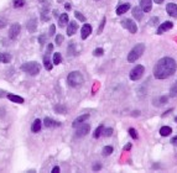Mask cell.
Wrapping results in <instances>:
<instances>
[{"mask_svg": "<svg viewBox=\"0 0 177 173\" xmlns=\"http://www.w3.org/2000/svg\"><path fill=\"white\" fill-rule=\"evenodd\" d=\"M74 16H76V19H78V20H79V21H82V22H84V21H85V18H84L80 13H78V11H76V13H74Z\"/></svg>", "mask_w": 177, "mask_h": 173, "instance_id": "obj_35", "label": "cell"}, {"mask_svg": "<svg viewBox=\"0 0 177 173\" xmlns=\"http://www.w3.org/2000/svg\"><path fill=\"white\" fill-rule=\"evenodd\" d=\"M171 142H172V145H175V146L177 147V136H176V137H173V139L171 140Z\"/></svg>", "mask_w": 177, "mask_h": 173, "instance_id": "obj_48", "label": "cell"}, {"mask_svg": "<svg viewBox=\"0 0 177 173\" xmlns=\"http://www.w3.org/2000/svg\"><path fill=\"white\" fill-rule=\"evenodd\" d=\"M104 24H105V18H103V20H102V22H101V26H99V29H98V34H102V31H103V29H104Z\"/></svg>", "mask_w": 177, "mask_h": 173, "instance_id": "obj_41", "label": "cell"}, {"mask_svg": "<svg viewBox=\"0 0 177 173\" xmlns=\"http://www.w3.org/2000/svg\"><path fill=\"white\" fill-rule=\"evenodd\" d=\"M10 61H11V54L10 53H6V52L0 53V62L2 63H10Z\"/></svg>", "mask_w": 177, "mask_h": 173, "instance_id": "obj_22", "label": "cell"}, {"mask_svg": "<svg viewBox=\"0 0 177 173\" xmlns=\"http://www.w3.org/2000/svg\"><path fill=\"white\" fill-rule=\"evenodd\" d=\"M103 135H104L105 137H109V136H112V135H113V129H112V127L104 129V131H103Z\"/></svg>", "mask_w": 177, "mask_h": 173, "instance_id": "obj_33", "label": "cell"}, {"mask_svg": "<svg viewBox=\"0 0 177 173\" xmlns=\"http://www.w3.org/2000/svg\"><path fill=\"white\" fill-rule=\"evenodd\" d=\"M53 15L57 18V16H58V11H57V10H53Z\"/></svg>", "mask_w": 177, "mask_h": 173, "instance_id": "obj_50", "label": "cell"}, {"mask_svg": "<svg viewBox=\"0 0 177 173\" xmlns=\"http://www.w3.org/2000/svg\"><path fill=\"white\" fill-rule=\"evenodd\" d=\"M80 37H82V40H85L88 36H89L91 34H92V26L89 25V24H84L83 25V27H82V31H80Z\"/></svg>", "mask_w": 177, "mask_h": 173, "instance_id": "obj_9", "label": "cell"}, {"mask_svg": "<svg viewBox=\"0 0 177 173\" xmlns=\"http://www.w3.org/2000/svg\"><path fill=\"white\" fill-rule=\"evenodd\" d=\"M55 111H57L58 114H64L67 111V109L63 105H57V107H55Z\"/></svg>", "mask_w": 177, "mask_h": 173, "instance_id": "obj_30", "label": "cell"}, {"mask_svg": "<svg viewBox=\"0 0 177 173\" xmlns=\"http://www.w3.org/2000/svg\"><path fill=\"white\" fill-rule=\"evenodd\" d=\"M43 124H45V126L46 127H57V126H60L61 124L58 123V121H55L53 119H51V118H45V120H43Z\"/></svg>", "mask_w": 177, "mask_h": 173, "instance_id": "obj_15", "label": "cell"}, {"mask_svg": "<svg viewBox=\"0 0 177 173\" xmlns=\"http://www.w3.org/2000/svg\"><path fill=\"white\" fill-rule=\"evenodd\" d=\"M166 10H167V14L172 18H176L177 19V5L173 4V3H170L166 5Z\"/></svg>", "mask_w": 177, "mask_h": 173, "instance_id": "obj_11", "label": "cell"}, {"mask_svg": "<svg viewBox=\"0 0 177 173\" xmlns=\"http://www.w3.org/2000/svg\"><path fill=\"white\" fill-rule=\"evenodd\" d=\"M103 131H104V126H103V125H99V126L96 129V131H94V134H93V137L98 139L101 135H103Z\"/></svg>", "mask_w": 177, "mask_h": 173, "instance_id": "obj_26", "label": "cell"}, {"mask_svg": "<svg viewBox=\"0 0 177 173\" xmlns=\"http://www.w3.org/2000/svg\"><path fill=\"white\" fill-rule=\"evenodd\" d=\"M129 134H130V136H131L134 140H136V139H138V132H136V130H135V129H133V127H131V129H129Z\"/></svg>", "mask_w": 177, "mask_h": 173, "instance_id": "obj_36", "label": "cell"}, {"mask_svg": "<svg viewBox=\"0 0 177 173\" xmlns=\"http://www.w3.org/2000/svg\"><path fill=\"white\" fill-rule=\"evenodd\" d=\"M40 69H41L40 64H39L37 62H35V61H32V62H26V63H24V64L21 66V70H24L25 73H27V74H30V75H36V74H39V73H40Z\"/></svg>", "mask_w": 177, "mask_h": 173, "instance_id": "obj_4", "label": "cell"}, {"mask_svg": "<svg viewBox=\"0 0 177 173\" xmlns=\"http://www.w3.org/2000/svg\"><path fill=\"white\" fill-rule=\"evenodd\" d=\"M20 30H21V26L19 24H13L9 29V37L11 40H16L19 34H20Z\"/></svg>", "mask_w": 177, "mask_h": 173, "instance_id": "obj_7", "label": "cell"}, {"mask_svg": "<svg viewBox=\"0 0 177 173\" xmlns=\"http://www.w3.org/2000/svg\"><path fill=\"white\" fill-rule=\"evenodd\" d=\"M130 9V4H121L117 8V15H123Z\"/></svg>", "mask_w": 177, "mask_h": 173, "instance_id": "obj_18", "label": "cell"}, {"mask_svg": "<svg viewBox=\"0 0 177 173\" xmlns=\"http://www.w3.org/2000/svg\"><path fill=\"white\" fill-rule=\"evenodd\" d=\"M25 4V0H14V8H23Z\"/></svg>", "mask_w": 177, "mask_h": 173, "instance_id": "obj_29", "label": "cell"}, {"mask_svg": "<svg viewBox=\"0 0 177 173\" xmlns=\"http://www.w3.org/2000/svg\"><path fill=\"white\" fill-rule=\"evenodd\" d=\"M55 30H56L55 25H51V27H50V35H51V36H53V35H55Z\"/></svg>", "mask_w": 177, "mask_h": 173, "instance_id": "obj_43", "label": "cell"}, {"mask_svg": "<svg viewBox=\"0 0 177 173\" xmlns=\"http://www.w3.org/2000/svg\"><path fill=\"white\" fill-rule=\"evenodd\" d=\"M157 22H158V18H152V19L149 21V24H150L151 26H155V25H157Z\"/></svg>", "mask_w": 177, "mask_h": 173, "instance_id": "obj_40", "label": "cell"}, {"mask_svg": "<svg viewBox=\"0 0 177 173\" xmlns=\"http://www.w3.org/2000/svg\"><path fill=\"white\" fill-rule=\"evenodd\" d=\"M8 99L11 100L13 103H18V104H23L24 103V98L19 97V95H14V94H8Z\"/></svg>", "mask_w": 177, "mask_h": 173, "instance_id": "obj_20", "label": "cell"}, {"mask_svg": "<svg viewBox=\"0 0 177 173\" xmlns=\"http://www.w3.org/2000/svg\"><path fill=\"white\" fill-rule=\"evenodd\" d=\"M176 121H177V119H176Z\"/></svg>", "mask_w": 177, "mask_h": 173, "instance_id": "obj_53", "label": "cell"}, {"mask_svg": "<svg viewBox=\"0 0 177 173\" xmlns=\"http://www.w3.org/2000/svg\"><path fill=\"white\" fill-rule=\"evenodd\" d=\"M121 25H123V27H125L126 30H129L131 34H136V32H138V26H136V24H135L133 20H130V19H124V20H121Z\"/></svg>", "mask_w": 177, "mask_h": 173, "instance_id": "obj_6", "label": "cell"}, {"mask_svg": "<svg viewBox=\"0 0 177 173\" xmlns=\"http://www.w3.org/2000/svg\"><path fill=\"white\" fill-rule=\"evenodd\" d=\"M68 20H69V18H68V14H62L61 16H60V27H64L66 26V24L68 22Z\"/></svg>", "mask_w": 177, "mask_h": 173, "instance_id": "obj_23", "label": "cell"}, {"mask_svg": "<svg viewBox=\"0 0 177 173\" xmlns=\"http://www.w3.org/2000/svg\"><path fill=\"white\" fill-rule=\"evenodd\" d=\"M52 50H53V45H52V43H48V47H47V52H46V53L50 54V53L52 52Z\"/></svg>", "mask_w": 177, "mask_h": 173, "instance_id": "obj_42", "label": "cell"}, {"mask_svg": "<svg viewBox=\"0 0 177 173\" xmlns=\"http://www.w3.org/2000/svg\"><path fill=\"white\" fill-rule=\"evenodd\" d=\"M142 9L141 8H134L133 9V16L138 20V21H140V20H142V18H144V15H142Z\"/></svg>", "mask_w": 177, "mask_h": 173, "instance_id": "obj_17", "label": "cell"}, {"mask_svg": "<svg viewBox=\"0 0 177 173\" xmlns=\"http://www.w3.org/2000/svg\"><path fill=\"white\" fill-rule=\"evenodd\" d=\"M64 8H66L67 10H69V9H71V5H69V4H66V6H64Z\"/></svg>", "mask_w": 177, "mask_h": 173, "instance_id": "obj_51", "label": "cell"}, {"mask_svg": "<svg viewBox=\"0 0 177 173\" xmlns=\"http://www.w3.org/2000/svg\"><path fill=\"white\" fill-rule=\"evenodd\" d=\"M67 83L69 86H72V88L80 86L83 83V75L78 70H73L67 75Z\"/></svg>", "mask_w": 177, "mask_h": 173, "instance_id": "obj_2", "label": "cell"}, {"mask_svg": "<svg viewBox=\"0 0 177 173\" xmlns=\"http://www.w3.org/2000/svg\"><path fill=\"white\" fill-rule=\"evenodd\" d=\"M176 62L170 57L161 58L154 67V75L156 79H166L176 72Z\"/></svg>", "mask_w": 177, "mask_h": 173, "instance_id": "obj_1", "label": "cell"}, {"mask_svg": "<svg viewBox=\"0 0 177 173\" xmlns=\"http://www.w3.org/2000/svg\"><path fill=\"white\" fill-rule=\"evenodd\" d=\"M172 27H173V24H172L171 21H166V22L161 24L160 29L157 30V34H158V35H161V34H163L165 31H168V30H171Z\"/></svg>", "mask_w": 177, "mask_h": 173, "instance_id": "obj_12", "label": "cell"}, {"mask_svg": "<svg viewBox=\"0 0 177 173\" xmlns=\"http://www.w3.org/2000/svg\"><path fill=\"white\" fill-rule=\"evenodd\" d=\"M171 132H172V129L170 126H162L160 129V135L161 136H168V135H171Z\"/></svg>", "mask_w": 177, "mask_h": 173, "instance_id": "obj_24", "label": "cell"}, {"mask_svg": "<svg viewBox=\"0 0 177 173\" xmlns=\"http://www.w3.org/2000/svg\"><path fill=\"white\" fill-rule=\"evenodd\" d=\"M170 97H172V98L177 97V80H176V83L171 86V89H170Z\"/></svg>", "mask_w": 177, "mask_h": 173, "instance_id": "obj_28", "label": "cell"}, {"mask_svg": "<svg viewBox=\"0 0 177 173\" xmlns=\"http://www.w3.org/2000/svg\"><path fill=\"white\" fill-rule=\"evenodd\" d=\"M155 3L156 4H161V3H163V0H155Z\"/></svg>", "mask_w": 177, "mask_h": 173, "instance_id": "obj_49", "label": "cell"}, {"mask_svg": "<svg viewBox=\"0 0 177 173\" xmlns=\"http://www.w3.org/2000/svg\"><path fill=\"white\" fill-rule=\"evenodd\" d=\"M3 97H8V94H6V92L0 89V98H3Z\"/></svg>", "mask_w": 177, "mask_h": 173, "instance_id": "obj_47", "label": "cell"}, {"mask_svg": "<svg viewBox=\"0 0 177 173\" xmlns=\"http://www.w3.org/2000/svg\"><path fill=\"white\" fill-rule=\"evenodd\" d=\"M77 29H78V24H77L76 21H71V22L68 24V26H67V35H68V36L74 35L76 31H77Z\"/></svg>", "mask_w": 177, "mask_h": 173, "instance_id": "obj_13", "label": "cell"}, {"mask_svg": "<svg viewBox=\"0 0 177 173\" xmlns=\"http://www.w3.org/2000/svg\"><path fill=\"white\" fill-rule=\"evenodd\" d=\"M41 126H42V123H41V120L36 119V120L32 123V126H31V131H32V132H39V131L41 130Z\"/></svg>", "mask_w": 177, "mask_h": 173, "instance_id": "obj_21", "label": "cell"}, {"mask_svg": "<svg viewBox=\"0 0 177 173\" xmlns=\"http://www.w3.org/2000/svg\"><path fill=\"white\" fill-rule=\"evenodd\" d=\"M45 38H46V36H45V35H41V36H40V38H39V40H40V43H41V45H43V43H45Z\"/></svg>", "mask_w": 177, "mask_h": 173, "instance_id": "obj_44", "label": "cell"}, {"mask_svg": "<svg viewBox=\"0 0 177 173\" xmlns=\"http://www.w3.org/2000/svg\"><path fill=\"white\" fill-rule=\"evenodd\" d=\"M89 130H91L89 124H83V125L77 130L76 136H77V137H83V136H85L88 132H89Z\"/></svg>", "mask_w": 177, "mask_h": 173, "instance_id": "obj_8", "label": "cell"}, {"mask_svg": "<svg viewBox=\"0 0 177 173\" xmlns=\"http://www.w3.org/2000/svg\"><path fill=\"white\" fill-rule=\"evenodd\" d=\"M6 24H8V21H6V19H5V18H0V29L5 27V26H6Z\"/></svg>", "mask_w": 177, "mask_h": 173, "instance_id": "obj_37", "label": "cell"}, {"mask_svg": "<svg viewBox=\"0 0 177 173\" xmlns=\"http://www.w3.org/2000/svg\"><path fill=\"white\" fill-rule=\"evenodd\" d=\"M129 148H130V145H126V146L124 147V150H129Z\"/></svg>", "mask_w": 177, "mask_h": 173, "instance_id": "obj_52", "label": "cell"}, {"mask_svg": "<svg viewBox=\"0 0 177 173\" xmlns=\"http://www.w3.org/2000/svg\"><path fill=\"white\" fill-rule=\"evenodd\" d=\"M47 13H46V10H42V14H41V19H42V21H48V15H46Z\"/></svg>", "mask_w": 177, "mask_h": 173, "instance_id": "obj_38", "label": "cell"}, {"mask_svg": "<svg viewBox=\"0 0 177 173\" xmlns=\"http://www.w3.org/2000/svg\"><path fill=\"white\" fill-rule=\"evenodd\" d=\"M62 62V56H61V53L60 52H57V53H53V64H60Z\"/></svg>", "mask_w": 177, "mask_h": 173, "instance_id": "obj_27", "label": "cell"}, {"mask_svg": "<svg viewBox=\"0 0 177 173\" xmlns=\"http://www.w3.org/2000/svg\"><path fill=\"white\" fill-rule=\"evenodd\" d=\"M43 66H45V68H46L47 70H51V69H52V63H51V61H50V58H48V54H46V56L43 57Z\"/></svg>", "mask_w": 177, "mask_h": 173, "instance_id": "obj_25", "label": "cell"}, {"mask_svg": "<svg viewBox=\"0 0 177 173\" xmlns=\"http://www.w3.org/2000/svg\"><path fill=\"white\" fill-rule=\"evenodd\" d=\"M112 152H113V147L112 146H105L103 148V156H109V155H112Z\"/></svg>", "mask_w": 177, "mask_h": 173, "instance_id": "obj_31", "label": "cell"}, {"mask_svg": "<svg viewBox=\"0 0 177 173\" xmlns=\"http://www.w3.org/2000/svg\"><path fill=\"white\" fill-rule=\"evenodd\" d=\"M58 172H60V167L58 166H56V167L52 168V173H58Z\"/></svg>", "mask_w": 177, "mask_h": 173, "instance_id": "obj_46", "label": "cell"}, {"mask_svg": "<svg viewBox=\"0 0 177 173\" xmlns=\"http://www.w3.org/2000/svg\"><path fill=\"white\" fill-rule=\"evenodd\" d=\"M144 72H145L144 66L136 64V66L131 69V72H130V79H131V80H138V79H140V78L142 77Z\"/></svg>", "mask_w": 177, "mask_h": 173, "instance_id": "obj_5", "label": "cell"}, {"mask_svg": "<svg viewBox=\"0 0 177 173\" xmlns=\"http://www.w3.org/2000/svg\"><path fill=\"white\" fill-rule=\"evenodd\" d=\"M101 168H102V164H99V163H98V164H94V166H93V171H99Z\"/></svg>", "mask_w": 177, "mask_h": 173, "instance_id": "obj_45", "label": "cell"}, {"mask_svg": "<svg viewBox=\"0 0 177 173\" xmlns=\"http://www.w3.org/2000/svg\"><path fill=\"white\" fill-rule=\"evenodd\" d=\"M88 119H89V114H83V115L78 116L77 119H74V121L72 123V126H73V127H77V126H79V125H82L84 121H87Z\"/></svg>", "mask_w": 177, "mask_h": 173, "instance_id": "obj_10", "label": "cell"}, {"mask_svg": "<svg viewBox=\"0 0 177 173\" xmlns=\"http://www.w3.org/2000/svg\"><path fill=\"white\" fill-rule=\"evenodd\" d=\"M140 8L144 13H149L151 10V0H140Z\"/></svg>", "mask_w": 177, "mask_h": 173, "instance_id": "obj_14", "label": "cell"}, {"mask_svg": "<svg viewBox=\"0 0 177 173\" xmlns=\"http://www.w3.org/2000/svg\"><path fill=\"white\" fill-rule=\"evenodd\" d=\"M36 29H37V20H36L35 18H32V19H30V20L27 21V30H29L30 32H35Z\"/></svg>", "mask_w": 177, "mask_h": 173, "instance_id": "obj_16", "label": "cell"}, {"mask_svg": "<svg viewBox=\"0 0 177 173\" xmlns=\"http://www.w3.org/2000/svg\"><path fill=\"white\" fill-rule=\"evenodd\" d=\"M68 53H69L71 56H73V54L76 53V51H74V42H69V47H68Z\"/></svg>", "mask_w": 177, "mask_h": 173, "instance_id": "obj_34", "label": "cell"}, {"mask_svg": "<svg viewBox=\"0 0 177 173\" xmlns=\"http://www.w3.org/2000/svg\"><path fill=\"white\" fill-rule=\"evenodd\" d=\"M167 97H160V98H155L154 100H152V104L155 105V107H161V105H163L165 103H167Z\"/></svg>", "mask_w": 177, "mask_h": 173, "instance_id": "obj_19", "label": "cell"}, {"mask_svg": "<svg viewBox=\"0 0 177 173\" xmlns=\"http://www.w3.org/2000/svg\"><path fill=\"white\" fill-rule=\"evenodd\" d=\"M103 53H104V50H103V48H96V50L93 51V54H94L96 57H101Z\"/></svg>", "mask_w": 177, "mask_h": 173, "instance_id": "obj_32", "label": "cell"}, {"mask_svg": "<svg viewBox=\"0 0 177 173\" xmlns=\"http://www.w3.org/2000/svg\"><path fill=\"white\" fill-rule=\"evenodd\" d=\"M62 42H63V36L62 35H57L56 36V43L57 45H62Z\"/></svg>", "mask_w": 177, "mask_h": 173, "instance_id": "obj_39", "label": "cell"}, {"mask_svg": "<svg viewBox=\"0 0 177 173\" xmlns=\"http://www.w3.org/2000/svg\"><path fill=\"white\" fill-rule=\"evenodd\" d=\"M144 51H145V45H144V43H138V45L129 52V54H128V61H129L130 63L136 62V61L141 57V54L144 53Z\"/></svg>", "mask_w": 177, "mask_h": 173, "instance_id": "obj_3", "label": "cell"}]
</instances>
